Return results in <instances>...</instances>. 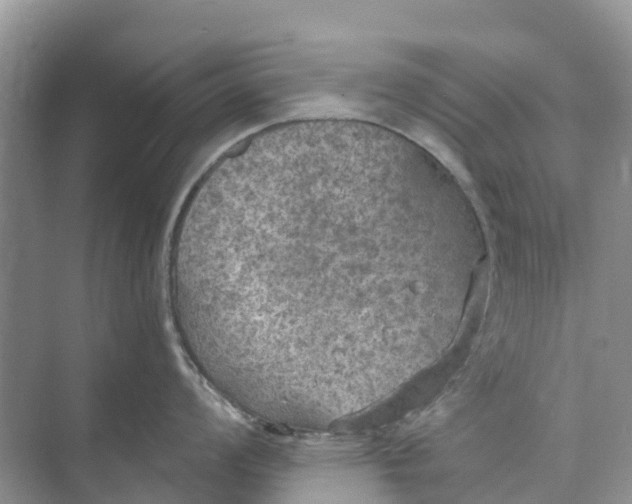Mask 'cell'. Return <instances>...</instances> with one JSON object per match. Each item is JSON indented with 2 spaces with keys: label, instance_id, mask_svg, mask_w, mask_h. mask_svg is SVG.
Segmentation results:
<instances>
[{
  "label": "cell",
  "instance_id": "cell-1",
  "mask_svg": "<svg viewBox=\"0 0 632 504\" xmlns=\"http://www.w3.org/2000/svg\"><path fill=\"white\" fill-rule=\"evenodd\" d=\"M199 208L242 327L259 347L302 362L402 345L413 299L453 254L432 186L380 147L319 143L276 153Z\"/></svg>",
  "mask_w": 632,
  "mask_h": 504
}]
</instances>
